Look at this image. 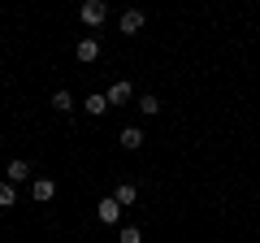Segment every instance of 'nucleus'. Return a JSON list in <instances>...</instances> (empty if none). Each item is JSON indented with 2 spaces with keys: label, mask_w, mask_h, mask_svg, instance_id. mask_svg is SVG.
I'll return each mask as SVG.
<instances>
[{
  "label": "nucleus",
  "mask_w": 260,
  "mask_h": 243,
  "mask_svg": "<svg viewBox=\"0 0 260 243\" xmlns=\"http://www.w3.org/2000/svg\"><path fill=\"white\" fill-rule=\"evenodd\" d=\"M78 18H83L87 26H100V22L109 18V5H104V0H87L83 9H78Z\"/></svg>",
  "instance_id": "obj_1"
},
{
  "label": "nucleus",
  "mask_w": 260,
  "mask_h": 243,
  "mask_svg": "<svg viewBox=\"0 0 260 243\" xmlns=\"http://www.w3.org/2000/svg\"><path fill=\"white\" fill-rule=\"evenodd\" d=\"M95 217H100L104 226H113V222H117V217H121V204H117V200H113V196H104L100 204H95Z\"/></svg>",
  "instance_id": "obj_2"
},
{
  "label": "nucleus",
  "mask_w": 260,
  "mask_h": 243,
  "mask_svg": "<svg viewBox=\"0 0 260 243\" xmlns=\"http://www.w3.org/2000/svg\"><path fill=\"white\" fill-rule=\"evenodd\" d=\"M117 139H121V148H126V152H139L143 148V131H139V126H126Z\"/></svg>",
  "instance_id": "obj_3"
},
{
  "label": "nucleus",
  "mask_w": 260,
  "mask_h": 243,
  "mask_svg": "<svg viewBox=\"0 0 260 243\" xmlns=\"http://www.w3.org/2000/svg\"><path fill=\"white\" fill-rule=\"evenodd\" d=\"M30 196H35V200H39V204H48V200H52V196H56V183H52V178H39L35 187H30Z\"/></svg>",
  "instance_id": "obj_4"
},
{
  "label": "nucleus",
  "mask_w": 260,
  "mask_h": 243,
  "mask_svg": "<svg viewBox=\"0 0 260 243\" xmlns=\"http://www.w3.org/2000/svg\"><path fill=\"white\" fill-rule=\"evenodd\" d=\"M135 31H143V13H139V9L121 13V35H135Z\"/></svg>",
  "instance_id": "obj_5"
},
{
  "label": "nucleus",
  "mask_w": 260,
  "mask_h": 243,
  "mask_svg": "<svg viewBox=\"0 0 260 243\" xmlns=\"http://www.w3.org/2000/svg\"><path fill=\"white\" fill-rule=\"evenodd\" d=\"M104 100H109V104H126L130 100V83H113L109 92H104Z\"/></svg>",
  "instance_id": "obj_6"
},
{
  "label": "nucleus",
  "mask_w": 260,
  "mask_h": 243,
  "mask_svg": "<svg viewBox=\"0 0 260 243\" xmlns=\"http://www.w3.org/2000/svg\"><path fill=\"white\" fill-rule=\"evenodd\" d=\"M113 200H117L121 208H126V204H135V200H139V191H135V183H121V187L113 191Z\"/></svg>",
  "instance_id": "obj_7"
},
{
  "label": "nucleus",
  "mask_w": 260,
  "mask_h": 243,
  "mask_svg": "<svg viewBox=\"0 0 260 243\" xmlns=\"http://www.w3.org/2000/svg\"><path fill=\"white\" fill-rule=\"evenodd\" d=\"M100 56V44L95 39H78V61H95Z\"/></svg>",
  "instance_id": "obj_8"
},
{
  "label": "nucleus",
  "mask_w": 260,
  "mask_h": 243,
  "mask_svg": "<svg viewBox=\"0 0 260 243\" xmlns=\"http://www.w3.org/2000/svg\"><path fill=\"white\" fill-rule=\"evenodd\" d=\"M52 109L56 113H70V109H74V96L65 92V87H61V92H52Z\"/></svg>",
  "instance_id": "obj_9"
},
{
  "label": "nucleus",
  "mask_w": 260,
  "mask_h": 243,
  "mask_svg": "<svg viewBox=\"0 0 260 243\" xmlns=\"http://www.w3.org/2000/svg\"><path fill=\"white\" fill-rule=\"evenodd\" d=\"M30 178V165L26 161H9V183H26Z\"/></svg>",
  "instance_id": "obj_10"
},
{
  "label": "nucleus",
  "mask_w": 260,
  "mask_h": 243,
  "mask_svg": "<svg viewBox=\"0 0 260 243\" xmlns=\"http://www.w3.org/2000/svg\"><path fill=\"white\" fill-rule=\"evenodd\" d=\"M83 109L91 113V117H100V113L109 109V100H104V96H87V100H83Z\"/></svg>",
  "instance_id": "obj_11"
},
{
  "label": "nucleus",
  "mask_w": 260,
  "mask_h": 243,
  "mask_svg": "<svg viewBox=\"0 0 260 243\" xmlns=\"http://www.w3.org/2000/svg\"><path fill=\"white\" fill-rule=\"evenodd\" d=\"M18 204V191H13V183H0V208H13Z\"/></svg>",
  "instance_id": "obj_12"
},
{
  "label": "nucleus",
  "mask_w": 260,
  "mask_h": 243,
  "mask_svg": "<svg viewBox=\"0 0 260 243\" xmlns=\"http://www.w3.org/2000/svg\"><path fill=\"white\" fill-rule=\"evenodd\" d=\"M139 113H148V117H156V113H160V100H156V96H143V100H139Z\"/></svg>",
  "instance_id": "obj_13"
},
{
  "label": "nucleus",
  "mask_w": 260,
  "mask_h": 243,
  "mask_svg": "<svg viewBox=\"0 0 260 243\" xmlns=\"http://www.w3.org/2000/svg\"><path fill=\"white\" fill-rule=\"evenodd\" d=\"M121 243H143V230L139 226H126V230H121Z\"/></svg>",
  "instance_id": "obj_14"
}]
</instances>
